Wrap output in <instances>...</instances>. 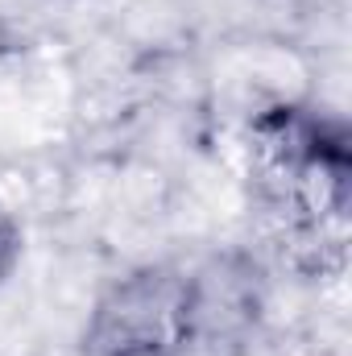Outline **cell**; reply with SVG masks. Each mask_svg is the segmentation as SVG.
I'll list each match as a JSON object with an SVG mask.
<instances>
[{
	"instance_id": "6da1fadb",
	"label": "cell",
	"mask_w": 352,
	"mask_h": 356,
	"mask_svg": "<svg viewBox=\"0 0 352 356\" xmlns=\"http://www.w3.org/2000/svg\"><path fill=\"white\" fill-rule=\"evenodd\" d=\"M253 178L278 249L307 273H336L349 253V129L303 108L253 124Z\"/></svg>"
},
{
	"instance_id": "7a4b0ae2",
	"label": "cell",
	"mask_w": 352,
	"mask_h": 356,
	"mask_svg": "<svg viewBox=\"0 0 352 356\" xmlns=\"http://www.w3.org/2000/svg\"><path fill=\"white\" fill-rule=\"evenodd\" d=\"M195 340V277L145 266L99 294L83 327V356H182Z\"/></svg>"
},
{
	"instance_id": "3957f363",
	"label": "cell",
	"mask_w": 352,
	"mask_h": 356,
	"mask_svg": "<svg viewBox=\"0 0 352 356\" xmlns=\"http://www.w3.org/2000/svg\"><path fill=\"white\" fill-rule=\"evenodd\" d=\"M17 257H21V228H17V220L0 207V282L13 273Z\"/></svg>"
}]
</instances>
